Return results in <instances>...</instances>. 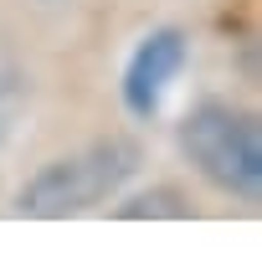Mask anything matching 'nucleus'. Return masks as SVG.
<instances>
[{"instance_id": "obj_1", "label": "nucleus", "mask_w": 262, "mask_h": 262, "mask_svg": "<svg viewBox=\"0 0 262 262\" xmlns=\"http://www.w3.org/2000/svg\"><path fill=\"white\" fill-rule=\"evenodd\" d=\"M139 170V149L128 139H98L77 155H62L52 160L16 201L21 216H82L93 206H103L108 195H118V185Z\"/></svg>"}, {"instance_id": "obj_2", "label": "nucleus", "mask_w": 262, "mask_h": 262, "mask_svg": "<svg viewBox=\"0 0 262 262\" xmlns=\"http://www.w3.org/2000/svg\"><path fill=\"white\" fill-rule=\"evenodd\" d=\"M180 144L190 155V165L226 195L236 201H257L262 190V134H257V118L236 113L226 103H201L185 128H180Z\"/></svg>"}, {"instance_id": "obj_3", "label": "nucleus", "mask_w": 262, "mask_h": 262, "mask_svg": "<svg viewBox=\"0 0 262 262\" xmlns=\"http://www.w3.org/2000/svg\"><path fill=\"white\" fill-rule=\"evenodd\" d=\"M180 67H185V36H180V31H155V36H144L139 52L128 57V72H123V103L134 108L139 118H149V113L165 103V93H170V82L180 77Z\"/></svg>"}, {"instance_id": "obj_4", "label": "nucleus", "mask_w": 262, "mask_h": 262, "mask_svg": "<svg viewBox=\"0 0 262 262\" xmlns=\"http://www.w3.org/2000/svg\"><path fill=\"white\" fill-rule=\"evenodd\" d=\"M118 216H190V206L180 201V190H149V195H134L128 206H118Z\"/></svg>"}, {"instance_id": "obj_5", "label": "nucleus", "mask_w": 262, "mask_h": 262, "mask_svg": "<svg viewBox=\"0 0 262 262\" xmlns=\"http://www.w3.org/2000/svg\"><path fill=\"white\" fill-rule=\"evenodd\" d=\"M16 103H21V77L0 62V134L11 128V113H16Z\"/></svg>"}]
</instances>
